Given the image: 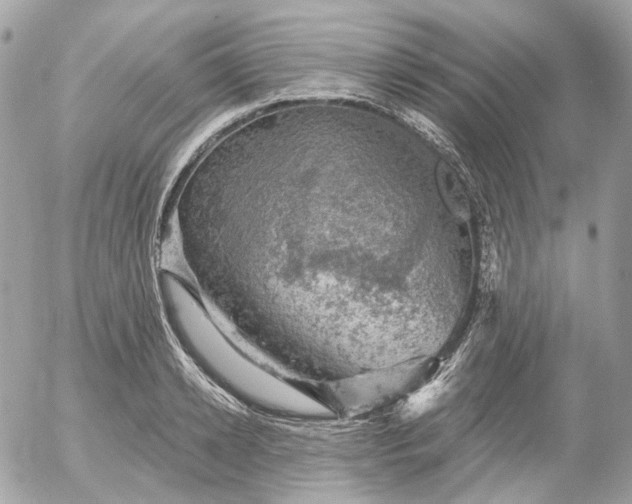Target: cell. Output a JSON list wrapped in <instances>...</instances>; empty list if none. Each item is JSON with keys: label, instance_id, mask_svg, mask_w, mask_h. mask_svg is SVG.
<instances>
[{"label": "cell", "instance_id": "1", "mask_svg": "<svg viewBox=\"0 0 632 504\" xmlns=\"http://www.w3.org/2000/svg\"><path fill=\"white\" fill-rule=\"evenodd\" d=\"M158 283L164 313L177 341L200 369L220 380L232 395L263 410L309 417L329 415L322 403L241 354L176 275L163 271Z\"/></svg>", "mask_w": 632, "mask_h": 504}, {"label": "cell", "instance_id": "2", "mask_svg": "<svg viewBox=\"0 0 632 504\" xmlns=\"http://www.w3.org/2000/svg\"><path fill=\"white\" fill-rule=\"evenodd\" d=\"M442 387L443 382L437 380L413 395L407 403L408 412L415 414L426 410L437 399Z\"/></svg>", "mask_w": 632, "mask_h": 504}]
</instances>
